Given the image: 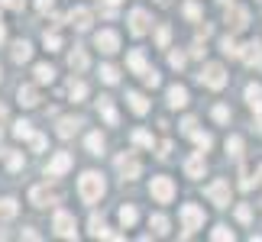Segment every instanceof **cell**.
I'll return each mask as SVG.
<instances>
[{
	"label": "cell",
	"instance_id": "52a82bcc",
	"mask_svg": "<svg viewBox=\"0 0 262 242\" xmlns=\"http://www.w3.org/2000/svg\"><path fill=\"white\" fill-rule=\"evenodd\" d=\"M227 26H230V33L246 29V26H249V10H246V7H230V10H227Z\"/></svg>",
	"mask_w": 262,
	"mask_h": 242
},
{
	"label": "cell",
	"instance_id": "7402d4cb",
	"mask_svg": "<svg viewBox=\"0 0 262 242\" xmlns=\"http://www.w3.org/2000/svg\"><path fill=\"white\" fill-rule=\"evenodd\" d=\"M126 100H129V110H133L136 116H146L149 113V100L143 94H136V90H133V94H126Z\"/></svg>",
	"mask_w": 262,
	"mask_h": 242
},
{
	"label": "cell",
	"instance_id": "8d00e7d4",
	"mask_svg": "<svg viewBox=\"0 0 262 242\" xmlns=\"http://www.w3.org/2000/svg\"><path fill=\"white\" fill-rule=\"evenodd\" d=\"M133 142L143 146V149H152V136H149L146 129H136V133H133Z\"/></svg>",
	"mask_w": 262,
	"mask_h": 242
},
{
	"label": "cell",
	"instance_id": "8992f818",
	"mask_svg": "<svg viewBox=\"0 0 262 242\" xmlns=\"http://www.w3.org/2000/svg\"><path fill=\"white\" fill-rule=\"evenodd\" d=\"M204 194L210 197V204H217V207H230V184H227V181H214V184H207Z\"/></svg>",
	"mask_w": 262,
	"mask_h": 242
},
{
	"label": "cell",
	"instance_id": "d590c367",
	"mask_svg": "<svg viewBox=\"0 0 262 242\" xmlns=\"http://www.w3.org/2000/svg\"><path fill=\"white\" fill-rule=\"evenodd\" d=\"M42 42H46L49 52H58V49H62V39H58V33H46V36H42Z\"/></svg>",
	"mask_w": 262,
	"mask_h": 242
},
{
	"label": "cell",
	"instance_id": "277c9868",
	"mask_svg": "<svg viewBox=\"0 0 262 242\" xmlns=\"http://www.w3.org/2000/svg\"><path fill=\"white\" fill-rule=\"evenodd\" d=\"M181 226H185V236H191L194 229L204 226V210L194 207V204H185L181 207Z\"/></svg>",
	"mask_w": 262,
	"mask_h": 242
},
{
	"label": "cell",
	"instance_id": "680465c9",
	"mask_svg": "<svg viewBox=\"0 0 262 242\" xmlns=\"http://www.w3.org/2000/svg\"><path fill=\"white\" fill-rule=\"evenodd\" d=\"M259 129H262V123H259Z\"/></svg>",
	"mask_w": 262,
	"mask_h": 242
},
{
	"label": "cell",
	"instance_id": "e575fe53",
	"mask_svg": "<svg viewBox=\"0 0 262 242\" xmlns=\"http://www.w3.org/2000/svg\"><path fill=\"white\" fill-rule=\"evenodd\" d=\"M100 81H104V84H117V81H120V71H117L114 65H104V68H100Z\"/></svg>",
	"mask_w": 262,
	"mask_h": 242
},
{
	"label": "cell",
	"instance_id": "d4e9b609",
	"mask_svg": "<svg viewBox=\"0 0 262 242\" xmlns=\"http://www.w3.org/2000/svg\"><path fill=\"white\" fill-rule=\"evenodd\" d=\"M126 65H129V71H133V75H143V71H146V55L136 49V52H129Z\"/></svg>",
	"mask_w": 262,
	"mask_h": 242
},
{
	"label": "cell",
	"instance_id": "f35d334b",
	"mask_svg": "<svg viewBox=\"0 0 262 242\" xmlns=\"http://www.w3.org/2000/svg\"><path fill=\"white\" fill-rule=\"evenodd\" d=\"M88 226H91V236H97V239L104 236V229H107V226H104V220H100V216H91V223H88Z\"/></svg>",
	"mask_w": 262,
	"mask_h": 242
},
{
	"label": "cell",
	"instance_id": "f1b7e54d",
	"mask_svg": "<svg viewBox=\"0 0 262 242\" xmlns=\"http://www.w3.org/2000/svg\"><path fill=\"white\" fill-rule=\"evenodd\" d=\"M220 49H224V55H230V58H239V45H236V39H233V36L220 39Z\"/></svg>",
	"mask_w": 262,
	"mask_h": 242
},
{
	"label": "cell",
	"instance_id": "ee69618b",
	"mask_svg": "<svg viewBox=\"0 0 262 242\" xmlns=\"http://www.w3.org/2000/svg\"><path fill=\"white\" fill-rule=\"evenodd\" d=\"M7 165L13 168V171H19V168H23V155H19V152H10L7 155Z\"/></svg>",
	"mask_w": 262,
	"mask_h": 242
},
{
	"label": "cell",
	"instance_id": "603a6c76",
	"mask_svg": "<svg viewBox=\"0 0 262 242\" xmlns=\"http://www.w3.org/2000/svg\"><path fill=\"white\" fill-rule=\"evenodd\" d=\"M29 58H33V45L26 42V39H19V42H13V62H29Z\"/></svg>",
	"mask_w": 262,
	"mask_h": 242
},
{
	"label": "cell",
	"instance_id": "7bdbcfd3",
	"mask_svg": "<svg viewBox=\"0 0 262 242\" xmlns=\"http://www.w3.org/2000/svg\"><path fill=\"white\" fill-rule=\"evenodd\" d=\"M236 220H239V223H249V220H253V210H249L246 204H239L236 207Z\"/></svg>",
	"mask_w": 262,
	"mask_h": 242
},
{
	"label": "cell",
	"instance_id": "4dcf8cb0",
	"mask_svg": "<svg viewBox=\"0 0 262 242\" xmlns=\"http://www.w3.org/2000/svg\"><path fill=\"white\" fill-rule=\"evenodd\" d=\"M227 152H230V158H239V155H243V139H239V136H230L227 139Z\"/></svg>",
	"mask_w": 262,
	"mask_h": 242
},
{
	"label": "cell",
	"instance_id": "ba28073f",
	"mask_svg": "<svg viewBox=\"0 0 262 242\" xmlns=\"http://www.w3.org/2000/svg\"><path fill=\"white\" fill-rule=\"evenodd\" d=\"M52 226H55V233L62 236V239H75V216L68 213V210H58Z\"/></svg>",
	"mask_w": 262,
	"mask_h": 242
},
{
	"label": "cell",
	"instance_id": "ac0fdd59",
	"mask_svg": "<svg viewBox=\"0 0 262 242\" xmlns=\"http://www.w3.org/2000/svg\"><path fill=\"white\" fill-rule=\"evenodd\" d=\"M246 104H249L253 113H262V87L259 84H249L246 87Z\"/></svg>",
	"mask_w": 262,
	"mask_h": 242
},
{
	"label": "cell",
	"instance_id": "5b68a950",
	"mask_svg": "<svg viewBox=\"0 0 262 242\" xmlns=\"http://www.w3.org/2000/svg\"><path fill=\"white\" fill-rule=\"evenodd\" d=\"M94 45H97L104 55H114L117 49H120V36L114 33V29H100V33L94 36Z\"/></svg>",
	"mask_w": 262,
	"mask_h": 242
},
{
	"label": "cell",
	"instance_id": "4fadbf2b",
	"mask_svg": "<svg viewBox=\"0 0 262 242\" xmlns=\"http://www.w3.org/2000/svg\"><path fill=\"white\" fill-rule=\"evenodd\" d=\"M239 58L253 68V65H262V45L259 42H246L243 49H239Z\"/></svg>",
	"mask_w": 262,
	"mask_h": 242
},
{
	"label": "cell",
	"instance_id": "f6af8a7d",
	"mask_svg": "<svg viewBox=\"0 0 262 242\" xmlns=\"http://www.w3.org/2000/svg\"><path fill=\"white\" fill-rule=\"evenodd\" d=\"M139 78H143V81H146V84H149V87H156V84H159V75L152 71V68H146V71H143V75H139Z\"/></svg>",
	"mask_w": 262,
	"mask_h": 242
},
{
	"label": "cell",
	"instance_id": "484cf974",
	"mask_svg": "<svg viewBox=\"0 0 262 242\" xmlns=\"http://www.w3.org/2000/svg\"><path fill=\"white\" fill-rule=\"evenodd\" d=\"M68 94H72V100H84V97H88V84H84V81H75V78H72Z\"/></svg>",
	"mask_w": 262,
	"mask_h": 242
},
{
	"label": "cell",
	"instance_id": "6f0895ef",
	"mask_svg": "<svg viewBox=\"0 0 262 242\" xmlns=\"http://www.w3.org/2000/svg\"><path fill=\"white\" fill-rule=\"evenodd\" d=\"M220 4H230V0H220Z\"/></svg>",
	"mask_w": 262,
	"mask_h": 242
},
{
	"label": "cell",
	"instance_id": "9a60e30c",
	"mask_svg": "<svg viewBox=\"0 0 262 242\" xmlns=\"http://www.w3.org/2000/svg\"><path fill=\"white\" fill-rule=\"evenodd\" d=\"M168 107H172V110L188 107V90L181 87V84H172V87H168Z\"/></svg>",
	"mask_w": 262,
	"mask_h": 242
},
{
	"label": "cell",
	"instance_id": "5bb4252c",
	"mask_svg": "<svg viewBox=\"0 0 262 242\" xmlns=\"http://www.w3.org/2000/svg\"><path fill=\"white\" fill-rule=\"evenodd\" d=\"M29 200H33V207H49V204H58V197H55L49 187H33V190H29Z\"/></svg>",
	"mask_w": 262,
	"mask_h": 242
},
{
	"label": "cell",
	"instance_id": "d6986e66",
	"mask_svg": "<svg viewBox=\"0 0 262 242\" xmlns=\"http://www.w3.org/2000/svg\"><path fill=\"white\" fill-rule=\"evenodd\" d=\"M185 175L188 178H201V175H204V152H198L194 158L185 161Z\"/></svg>",
	"mask_w": 262,
	"mask_h": 242
},
{
	"label": "cell",
	"instance_id": "db71d44e",
	"mask_svg": "<svg viewBox=\"0 0 262 242\" xmlns=\"http://www.w3.org/2000/svg\"><path fill=\"white\" fill-rule=\"evenodd\" d=\"M4 39H7V26H4V16H0V45H4Z\"/></svg>",
	"mask_w": 262,
	"mask_h": 242
},
{
	"label": "cell",
	"instance_id": "83f0119b",
	"mask_svg": "<svg viewBox=\"0 0 262 242\" xmlns=\"http://www.w3.org/2000/svg\"><path fill=\"white\" fill-rule=\"evenodd\" d=\"M52 78H55L52 65H36V81L39 84H52Z\"/></svg>",
	"mask_w": 262,
	"mask_h": 242
},
{
	"label": "cell",
	"instance_id": "681fc988",
	"mask_svg": "<svg viewBox=\"0 0 262 242\" xmlns=\"http://www.w3.org/2000/svg\"><path fill=\"white\" fill-rule=\"evenodd\" d=\"M191 129H198V123H194V119H185V123H181V133H185V136H191Z\"/></svg>",
	"mask_w": 262,
	"mask_h": 242
},
{
	"label": "cell",
	"instance_id": "cb8c5ba5",
	"mask_svg": "<svg viewBox=\"0 0 262 242\" xmlns=\"http://www.w3.org/2000/svg\"><path fill=\"white\" fill-rule=\"evenodd\" d=\"M68 68H72L75 75H81L84 68H88V55H84V49H75V52L68 55Z\"/></svg>",
	"mask_w": 262,
	"mask_h": 242
},
{
	"label": "cell",
	"instance_id": "30bf717a",
	"mask_svg": "<svg viewBox=\"0 0 262 242\" xmlns=\"http://www.w3.org/2000/svg\"><path fill=\"white\" fill-rule=\"evenodd\" d=\"M149 26H152V19H149L146 10H133V13H129V33L133 36H146Z\"/></svg>",
	"mask_w": 262,
	"mask_h": 242
},
{
	"label": "cell",
	"instance_id": "2e32d148",
	"mask_svg": "<svg viewBox=\"0 0 262 242\" xmlns=\"http://www.w3.org/2000/svg\"><path fill=\"white\" fill-rule=\"evenodd\" d=\"M97 110H100V116L107 119V126H117V123H120V116H117L114 100H110V97H100V100H97Z\"/></svg>",
	"mask_w": 262,
	"mask_h": 242
},
{
	"label": "cell",
	"instance_id": "816d5d0a",
	"mask_svg": "<svg viewBox=\"0 0 262 242\" xmlns=\"http://www.w3.org/2000/svg\"><path fill=\"white\" fill-rule=\"evenodd\" d=\"M36 7L42 10V13H49V10H52V0H36Z\"/></svg>",
	"mask_w": 262,
	"mask_h": 242
},
{
	"label": "cell",
	"instance_id": "d6a6232c",
	"mask_svg": "<svg viewBox=\"0 0 262 242\" xmlns=\"http://www.w3.org/2000/svg\"><path fill=\"white\" fill-rule=\"evenodd\" d=\"M191 139L198 142V149H201V152H207V149L214 146V139H210L207 133H198V129H191Z\"/></svg>",
	"mask_w": 262,
	"mask_h": 242
},
{
	"label": "cell",
	"instance_id": "ab89813d",
	"mask_svg": "<svg viewBox=\"0 0 262 242\" xmlns=\"http://www.w3.org/2000/svg\"><path fill=\"white\" fill-rule=\"evenodd\" d=\"M13 136H16V139H29V136H33V129H29V123H23V119H19V123L13 126Z\"/></svg>",
	"mask_w": 262,
	"mask_h": 242
},
{
	"label": "cell",
	"instance_id": "bcb514c9",
	"mask_svg": "<svg viewBox=\"0 0 262 242\" xmlns=\"http://www.w3.org/2000/svg\"><path fill=\"white\" fill-rule=\"evenodd\" d=\"M214 119H217V123H227V119H230V110L227 107H214Z\"/></svg>",
	"mask_w": 262,
	"mask_h": 242
},
{
	"label": "cell",
	"instance_id": "3957f363",
	"mask_svg": "<svg viewBox=\"0 0 262 242\" xmlns=\"http://www.w3.org/2000/svg\"><path fill=\"white\" fill-rule=\"evenodd\" d=\"M149 194H152L156 204H172V200H175V181L172 178H152Z\"/></svg>",
	"mask_w": 262,
	"mask_h": 242
},
{
	"label": "cell",
	"instance_id": "1f68e13d",
	"mask_svg": "<svg viewBox=\"0 0 262 242\" xmlns=\"http://www.w3.org/2000/svg\"><path fill=\"white\" fill-rule=\"evenodd\" d=\"M16 216V200H0V220H13Z\"/></svg>",
	"mask_w": 262,
	"mask_h": 242
},
{
	"label": "cell",
	"instance_id": "c3c4849f",
	"mask_svg": "<svg viewBox=\"0 0 262 242\" xmlns=\"http://www.w3.org/2000/svg\"><path fill=\"white\" fill-rule=\"evenodd\" d=\"M0 4H4L7 10H23V7H26V0H0Z\"/></svg>",
	"mask_w": 262,
	"mask_h": 242
},
{
	"label": "cell",
	"instance_id": "e0dca14e",
	"mask_svg": "<svg viewBox=\"0 0 262 242\" xmlns=\"http://www.w3.org/2000/svg\"><path fill=\"white\" fill-rule=\"evenodd\" d=\"M78 126H81V119H78V116H62V119H58V136L72 139L78 133Z\"/></svg>",
	"mask_w": 262,
	"mask_h": 242
},
{
	"label": "cell",
	"instance_id": "7a4b0ae2",
	"mask_svg": "<svg viewBox=\"0 0 262 242\" xmlns=\"http://www.w3.org/2000/svg\"><path fill=\"white\" fill-rule=\"evenodd\" d=\"M198 81H201L204 87H210V90H220V87H227V71H224V65L210 62V65H204V68H201Z\"/></svg>",
	"mask_w": 262,
	"mask_h": 242
},
{
	"label": "cell",
	"instance_id": "ffe728a7",
	"mask_svg": "<svg viewBox=\"0 0 262 242\" xmlns=\"http://www.w3.org/2000/svg\"><path fill=\"white\" fill-rule=\"evenodd\" d=\"M136 220H139V210H136L133 204L120 207V226H123V229H133V226H136Z\"/></svg>",
	"mask_w": 262,
	"mask_h": 242
},
{
	"label": "cell",
	"instance_id": "9f6ffc18",
	"mask_svg": "<svg viewBox=\"0 0 262 242\" xmlns=\"http://www.w3.org/2000/svg\"><path fill=\"white\" fill-rule=\"evenodd\" d=\"M107 4H120V0H107Z\"/></svg>",
	"mask_w": 262,
	"mask_h": 242
},
{
	"label": "cell",
	"instance_id": "7c38bea8",
	"mask_svg": "<svg viewBox=\"0 0 262 242\" xmlns=\"http://www.w3.org/2000/svg\"><path fill=\"white\" fill-rule=\"evenodd\" d=\"M65 19H68V26H75V29H81V33H84V29L91 26V10L88 7H75Z\"/></svg>",
	"mask_w": 262,
	"mask_h": 242
},
{
	"label": "cell",
	"instance_id": "44dd1931",
	"mask_svg": "<svg viewBox=\"0 0 262 242\" xmlns=\"http://www.w3.org/2000/svg\"><path fill=\"white\" fill-rule=\"evenodd\" d=\"M16 100H19L23 107H36V104H39V90H36L33 84H23V87H19V94H16Z\"/></svg>",
	"mask_w": 262,
	"mask_h": 242
},
{
	"label": "cell",
	"instance_id": "b9f144b4",
	"mask_svg": "<svg viewBox=\"0 0 262 242\" xmlns=\"http://www.w3.org/2000/svg\"><path fill=\"white\" fill-rule=\"evenodd\" d=\"M210 239H217V242H227V239H233V233H230L227 226H217L214 233H210Z\"/></svg>",
	"mask_w": 262,
	"mask_h": 242
},
{
	"label": "cell",
	"instance_id": "f907efd6",
	"mask_svg": "<svg viewBox=\"0 0 262 242\" xmlns=\"http://www.w3.org/2000/svg\"><path fill=\"white\" fill-rule=\"evenodd\" d=\"M168 152H172V142H162V146H159V158H168Z\"/></svg>",
	"mask_w": 262,
	"mask_h": 242
},
{
	"label": "cell",
	"instance_id": "74e56055",
	"mask_svg": "<svg viewBox=\"0 0 262 242\" xmlns=\"http://www.w3.org/2000/svg\"><path fill=\"white\" fill-rule=\"evenodd\" d=\"M168 39H172V29H168V26H159L156 29V42L162 45V49H168Z\"/></svg>",
	"mask_w": 262,
	"mask_h": 242
},
{
	"label": "cell",
	"instance_id": "f546056e",
	"mask_svg": "<svg viewBox=\"0 0 262 242\" xmlns=\"http://www.w3.org/2000/svg\"><path fill=\"white\" fill-rule=\"evenodd\" d=\"M149 226H152L159 236H165V233H168V220H165L162 213H152V216H149Z\"/></svg>",
	"mask_w": 262,
	"mask_h": 242
},
{
	"label": "cell",
	"instance_id": "11a10c76",
	"mask_svg": "<svg viewBox=\"0 0 262 242\" xmlns=\"http://www.w3.org/2000/svg\"><path fill=\"white\" fill-rule=\"evenodd\" d=\"M4 119H7V107L0 104V123H4Z\"/></svg>",
	"mask_w": 262,
	"mask_h": 242
},
{
	"label": "cell",
	"instance_id": "6da1fadb",
	"mask_svg": "<svg viewBox=\"0 0 262 242\" xmlns=\"http://www.w3.org/2000/svg\"><path fill=\"white\" fill-rule=\"evenodd\" d=\"M78 194H81L84 204H97L100 194H104V178L97 171H84L81 181H78Z\"/></svg>",
	"mask_w": 262,
	"mask_h": 242
},
{
	"label": "cell",
	"instance_id": "60d3db41",
	"mask_svg": "<svg viewBox=\"0 0 262 242\" xmlns=\"http://www.w3.org/2000/svg\"><path fill=\"white\" fill-rule=\"evenodd\" d=\"M29 142H33V152H46V136L42 133H33V136H29Z\"/></svg>",
	"mask_w": 262,
	"mask_h": 242
},
{
	"label": "cell",
	"instance_id": "8fae6325",
	"mask_svg": "<svg viewBox=\"0 0 262 242\" xmlns=\"http://www.w3.org/2000/svg\"><path fill=\"white\" fill-rule=\"evenodd\" d=\"M68 168H72V155H68V152H55V158L49 161V168H46V175L49 178H62Z\"/></svg>",
	"mask_w": 262,
	"mask_h": 242
},
{
	"label": "cell",
	"instance_id": "9c48e42d",
	"mask_svg": "<svg viewBox=\"0 0 262 242\" xmlns=\"http://www.w3.org/2000/svg\"><path fill=\"white\" fill-rule=\"evenodd\" d=\"M117 171L123 175V181H133V178H139V161L129 152H123V155H117Z\"/></svg>",
	"mask_w": 262,
	"mask_h": 242
},
{
	"label": "cell",
	"instance_id": "7dc6e473",
	"mask_svg": "<svg viewBox=\"0 0 262 242\" xmlns=\"http://www.w3.org/2000/svg\"><path fill=\"white\" fill-rule=\"evenodd\" d=\"M168 65H172V68H181V65H185V52H172V55H168Z\"/></svg>",
	"mask_w": 262,
	"mask_h": 242
},
{
	"label": "cell",
	"instance_id": "f5cc1de1",
	"mask_svg": "<svg viewBox=\"0 0 262 242\" xmlns=\"http://www.w3.org/2000/svg\"><path fill=\"white\" fill-rule=\"evenodd\" d=\"M191 55H194V58H204V49H201V42H194V49H191Z\"/></svg>",
	"mask_w": 262,
	"mask_h": 242
},
{
	"label": "cell",
	"instance_id": "4316f807",
	"mask_svg": "<svg viewBox=\"0 0 262 242\" xmlns=\"http://www.w3.org/2000/svg\"><path fill=\"white\" fill-rule=\"evenodd\" d=\"M88 152L91 155H100V152H104V136H100V133H91L88 136Z\"/></svg>",
	"mask_w": 262,
	"mask_h": 242
},
{
	"label": "cell",
	"instance_id": "836d02e7",
	"mask_svg": "<svg viewBox=\"0 0 262 242\" xmlns=\"http://www.w3.org/2000/svg\"><path fill=\"white\" fill-rule=\"evenodd\" d=\"M181 10H185V16L191 19V23H201V16H204V13H201V7L194 4V0H188V4L181 7Z\"/></svg>",
	"mask_w": 262,
	"mask_h": 242
}]
</instances>
